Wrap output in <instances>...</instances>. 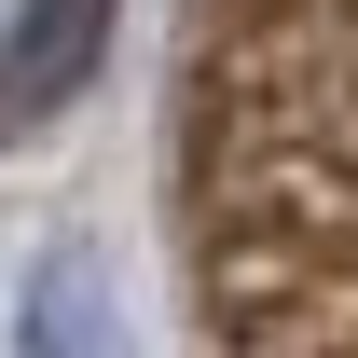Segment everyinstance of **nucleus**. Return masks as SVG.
<instances>
[{"label":"nucleus","instance_id":"f257e3e1","mask_svg":"<svg viewBox=\"0 0 358 358\" xmlns=\"http://www.w3.org/2000/svg\"><path fill=\"white\" fill-rule=\"evenodd\" d=\"M193 289L207 358H358V0H207Z\"/></svg>","mask_w":358,"mask_h":358},{"label":"nucleus","instance_id":"f03ea898","mask_svg":"<svg viewBox=\"0 0 358 358\" xmlns=\"http://www.w3.org/2000/svg\"><path fill=\"white\" fill-rule=\"evenodd\" d=\"M96 42H110V0H28L0 42V110H69L96 83Z\"/></svg>","mask_w":358,"mask_h":358}]
</instances>
